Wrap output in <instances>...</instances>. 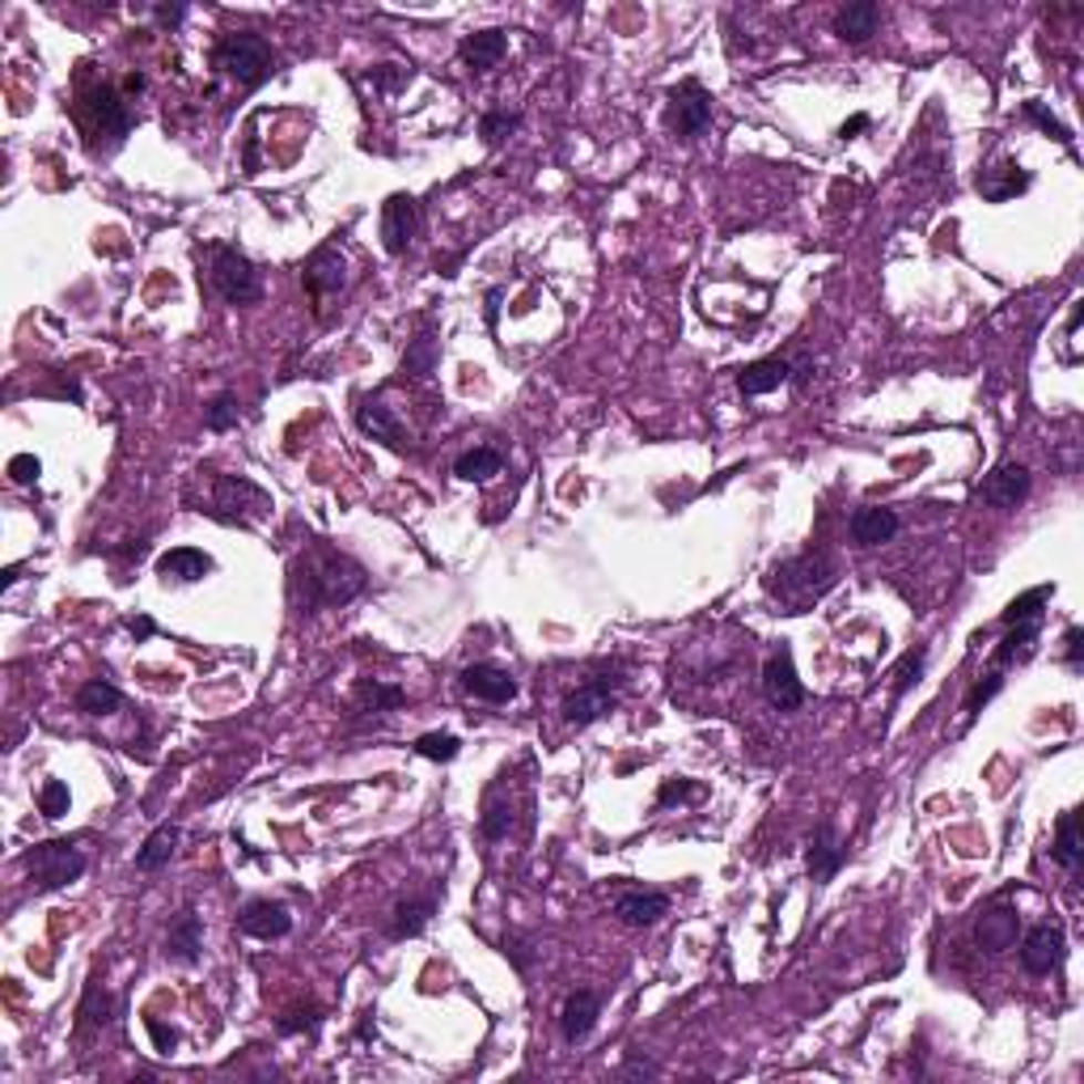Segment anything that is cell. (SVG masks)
Listing matches in <instances>:
<instances>
[{"label":"cell","instance_id":"cell-5","mask_svg":"<svg viewBox=\"0 0 1084 1084\" xmlns=\"http://www.w3.org/2000/svg\"><path fill=\"white\" fill-rule=\"evenodd\" d=\"M208 280L229 306H255L264 297V280L238 246H208Z\"/></svg>","mask_w":1084,"mask_h":1084},{"label":"cell","instance_id":"cell-42","mask_svg":"<svg viewBox=\"0 0 1084 1084\" xmlns=\"http://www.w3.org/2000/svg\"><path fill=\"white\" fill-rule=\"evenodd\" d=\"M462 742L454 733H424V737H415V754L420 758H433V763H450V758H458Z\"/></svg>","mask_w":1084,"mask_h":1084},{"label":"cell","instance_id":"cell-54","mask_svg":"<svg viewBox=\"0 0 1084 1084\" xmlns=\"http://www.w3.org/2000/svg\"><path fill=\"white\" fill-rule=\"evenodd\" d=\"M623 1076H661V1067L657 1063H640V1060H631L623 1067Z\"/></svg>","mask_w":1084,"mask_h":1084},{"label":"cell","instance_id":"cell-53","mask_svg":"<svg viewBox=\"0 0 1084 1084\" xmlns=\"http://www.w3.org/2000/svg\"><path fill=\"white\" fill-rule=\"evenodd\" d=\"M153 18H157V25H178L187 18V4H157Z\"/></svg>","mask_w":1084,"mask_h":1084},{"label":"cell","instance_id":"cell-35","mask_svg":"<svg viewBox=\"0 0 1084 1084\" xmlns=\"http://www.w3.org/2000/svg\"><path fill=\"white\" fill-rule=\"evenodd\" d=\"M496 471H500V454H496V450H487V445H479V450H466V454L454 462V475H458V479H466V483L487 479V475H496Z\"/></svg>","mask_w":1084,"mask_h":1084},{"label":"cell","instance_id":"cell-2","mask_svg":"<svg viewBox=\"0 0 1084 1084\" xmlns=\"http://www.w3.org/2000/svg\"><path fill=\"white\" fill-rule=\"evenodd\" d=\"M195 479L208 483V496L199 500V513L217 517L225 526H255L259 517H267L271 496L255 479L246 475H220V471H195Z\"/></svg>","mask_w":1084,"mask_h":1084},{"label":"cell","instance_id":"cell-11","mask_svg":"<svg viewBox=\"0 0 1084 1084\" xmlns=\"http://www.w3.org/2000/svg\"><path fill=\"white\" fill-rule=\"evenodd\" d=\"M1016 937H1021V916H1016V907H1009V902H995V907H988L983 916L974 919V944L983 949V953H1009L1012 944H1016Z\"/></svg>","mask_w":1084,"mask_h":1084},{"label":"cell","instance_id":"cell-44","mask_svg":"<svg viewBox=\"0 0 1084 1084\" xmlns=\"http://www.w3.org/2000/svg\"><path fill=\"white\" fill-rule=\"evenodd\" d=\"M517 123H522V115H513V111H487L479 123V136L487 145H496V141H505L508 132H517Z\"/></svg>","mask_w":1084,"mask_h":1084},{"label":"cell","instance_id":"cell-19","mask_svg":"<svg viewBox=\"0 0 1084 1084\" xmlns=\"http://www.w3.org/2000/svg\"><path fill=\"white\" fill-rule=\"evenodd\" d=\"M217 564H213V555L199 551V547H169L166 555H157V577L166 580H178V585H195V580H204L213 572Z\"/></svg>","mask_w":1084,"mask_h":1084},{"label":"cell","instance_id":"cell-15","mask_svg":"<svg viewBox=\"0 0 1084 1084\" xmlns=\"http://www.w3.org/2000/svg\"><path fill=\"white\" fill-rule=\"evenodd\" d=\"M1025 496H1030V471L1021 462H1000L979 487V500L995 508H1016Z\"/></svg>","mask_w":1084,"mask_h":1084},{"label":"cell","instance_id":"cell-34","mask_svg":"<svg viewBox=\"0 0 1084 1084\" xmlns=\"http://www.w3.org/2000/svg\"><path fill=\"white\" fill-rule=\"evenodd\" d=\"M1051 593H1055V585H1037L1030 593H1021V598H1012L1009 610L1000 615V623L1012 627V623H1042V606L1051 602Z\"/></svg>","mask_w":1084,"mask_h":1084},{"label":"cell","instance_id":"cell-33","mask_svg":"<svg viewBox=\"0 0 1084 1084\" xmlns=\"http://www.w3.org/2000/svg\"><path fill=\"white\" fill-rule=\"evenodd\" d=\"M120 686H111L106 678H94V682H85L81 691H76V708L85 712V716H111V712H120Z\"/></svg>","mask_w":1084,"mask_h":1084},{"label":"cell","instance_id":"cell-23","mask_svg":"<svg viewBox=\"0 0 1084 1084\" xmlns=\"http://www.w3.org/2000/svg\"><path fill=\"white\" fill-rule=\"evenodd\" d=\"M898 513L894 508H856L851 513V543L856 547H881L898 534Z\"/></svg>","mask_w":1084,"mask_h":1084},{"label":"cell","instance_id":"cell-36","mask_svg":"<svg viewBox=\"0 0 1084 1084\" xmlns=\"http://www.w3.org/2000/svg\"><path fill=\"white\" fill-rule=\"evenodd\" d=\"M357 699H361L364 712H394V708L407 699V691L394 686V682H378V678H373V682H361Z\"/></svg>","mask_w":1084,"mask_h":1084},{"label":"cell","instance_id":"cell-41","mask_svg":"<svg viewBox=\"0 0 1084 1084\" xmlns=\"http://www.w3.org/2000/svg\"><path fill=\"white\" fill-rule=\"evenodd\" d=\"M479 830H483V839H505L508 830H513V809H508V801H500V796H492L487 801V809H483V818H479Z\"/></svg>","mask_w":1084,"mask_h":1084},{"label":"cell","instance_id":"cell-37","mask_svg":"<svg viewBox=\"0 0 1084 1084\" xmlns=\"http://www.w3.org/2000/svg\"><path fill=\"white\" fill-rule=\"evenodd\" d=\"M111 1012H115V1000L106 995V991L97 988V983H90L85 988V1000H81V1030H102V1025H111Z\"/></svg>","mask_w":1084,"mask_h":1084},{"label":"cell","instance_id":"cell-30","mask_svg":"<svg viewBox=\"0 0 1084 1084\" xmlns=\"http://www.w3.org/2000/svg\"><path fill=\"white\" fill-rule=\"evenodd\" d=\"M1025 187H1030V174L1016 166V162H1004V166H991L979 174V192H983V199H991V204H1004V199L1021 195Z\"/></svg>","mask_w":1084,"mask_h":1084},{"label":"cell","instance_id":"cell-14","mask_svg":"<svg viewBox=\"0 0 1084 1084\" xmlns=\"http://www.w3.org/2000/svg\"><path fill=\"white\" fill-rule=\"evenodd\" d=\"M301 280H306V292H310L313 301H322L331 292L348 289V264H343V255H339L335 246H318L310 259H306Z\"/></svg>","mask_w":1084,"mask_h":1084},{"label":"cell","instance_id":"cell-22","mask_svg":"<svg viewBox=\"0 0 1084 1084\" xmlns=\"http://www.w3.org/2000/svg\"><path fill=\"white\" fill-rule=\"evenodd\" d=\"M788 382H793V364L784 361V357H767V361H754V364H746V369L737 373V390H742L746 399L772 394V390L788 386Z\"/></svg>","mask_w":1084,"mask_h":1084},{"label":"cell","instance_id":"cell-13","mask_svg":"<svg viewBox=\"0 0 1084 1084\" xmlns=\"http://www.w3.org/2000/svg\"><path fill=\"white\" fill-rule=\"evenodd\" d=\"M81 111L94 120V132L111 136V141H123V136L132 132V111H127V102H123L111 85H97V90H90V94H85V102H81Z\"/></svg>","mask_w":1084,"mask_h":1084},{"label":"cell","instance_id":"cell-9","mask_svg":"<svg viewBox=\"0 0 1084 1084\" xmlns=\"http://www.w3.org/2000/svg\"><path fill=\"white\" fill-rule=\"evenodd\" d=\"M712 123V94L699 81H682L670 90V127L678 136H699Z\"/></svg>","mask_w":1084,"mask_h":1084},{"label":"cell","instance_id":"cell-7","mask_svg":"<svg viewBox=\"0 0 1084 1084\" xmlns=\"http://www.w3.org/2000/svg\"><path fill=\"white\" fill-rule=\"evenodd\" d=\"M763 695L772 708L780 712H796L801 703H805V682L796 678V665H793V652L780 649L767 657V665H763Z\"/></svg>","mask_w":1084,"mask_h":1084},{"label":"cell","instance_id":"cell-49","mask_svg":"<svg viewBox=\"0 0 1084 1084\" xmlns=\"http://www.w3.org/2000/svg\"><path fill=\"white\" fill-rule=\"evenodd\" d=\"M313 1025H318V1009L289 1012V1016H280V1021H276V1030H280V1034H301V1030H310V1034H313Z\"/></svg>","mask_w":1084,"mask_h":1084},{"label":"cell","instance_id":"cell-10","mask_svg":"<svg viewBox=\"0 0 1084 1084\" xmlns=\"http://www.w3.org/2000/svg\"><path fill=\"white\" fill-rule=\"evenodd\" d=\"M1016 958H1021V970L1025 974H1051L1055 966L1063 962V928L1060 923H1034L1025 937H1021V949H1016Z\"/></svg>","mask_w":1084,"mask_h":1084},{"label":"cell","instance_id":"cell-3","mask_svg":"<svg viewBox=\"0 0 1084 1084\" xmlns=\"http://www.w3.org/2000/svg\"><path fill=\"white\" fill-rule=\"evenodd\" d=\"M213 69L234 76L246 90H255V85H264L267 76L276 73V51H271L264 34L234 30V34H220V43L213 48Z\"/></svg>","mask_w":1084,"mask_h":1084},{"label":"cell","instance_id":"cell-28","mask_svg":"<svg viewBox=\"0 0 1084 1084\" xmlns=\"http://www.w3.org/2000/svg\"><path fill=\"white\" fill-rule=\"evenodd\" d=\"M1037 636H1042V623H1012L1009 636L1000 640L995 657H991V670H1009V665L1030 661L1037 649Z\"/></svg>","mask_w":1084,"mask_h":1084},{"label":"cell","instance_id":"cell-18","mask_svg":"<svg viewBox=\"0 0 1084 1084\" xmlns=\"http://www.w3.org/2000/svg\"><path fill=\"white\" fill-rule=\"evenodd\" d=\"M844 839L835 835V826L830 822H822L818 830L809 835V847H805V860H809V877L818 881V886H826L839 868H844Z\"/></svg>","mask_w":1084,"mask_h":1084},{"label":"cell","instance_id":"cell-31","mask_svg":"<svg viewBox=\"0 0 1084 1084\" xmlns=\"http://www.w3.org/2000/svg\"><path fill=\"white\" fill-rule=\"evenodd\" d=\"M436 911V898H407V902H399L394 907V923H390V937L394 940H407V937H420L424 928H429V919Z\"/></svg>","mask_w":1084,"mask_h":1084},{"label":"cell","instance_id":"cell-39","mask_svg":"<svg viewBox=\"0 0 1084 1084\" xmlns=\"http://www.w3.org/2000/svg\"><path fill=\"white\" fill-rule=\"evenodd\" d=\"M238 399L229 394V390H220V394H213L208 399V407H204V424L213 429V433H229L234 424H238Z\"/></svg>","mask_w":1084,"mask_h":1084},{"label":"cell","instance_id":"cell-57","mask_svg":"<svg viewBox=\"0 0 1084 1084\" xmlns=\"http://www.w3.org/2000/svg\"><path fill=\"white\" fill-rule=\"evenodd\" d=\"M127 627H132V631H141V636H148V631H153V623H148V619H132Z\"/></svg>","mask_w":1084,"mask_h":1084},{"label":"cell","instance_id":"cell-38","mask_svg":"<svg viewBox=\"0 0 1084 1084\" xmlns=\"http://www.w3.org/2000/svg\"><path fill=\"white\" fill-rule=\"evenodd\" d=\"M923 665H928V649L902 652V661L894 665V703H898V699L907 695L919 678H923Z\"/></svg>","mask_w":1084,"mask_h":1084},{"label":"cell","instance_id":"cell-51","mask_svg":"<svg viewBox=\"0 0 1084 1084\" xmlns=\"http://www.w3.org/2000/svg\"><path fill=\"white\" fill-rule=\"evenodd\" d=\"M145 1025H148V1037H153V1046H157L162 1055H169V1051L178 1046V1034H174V1030H166V1025H162L157 1016H148Z\"/></svg>","mask_w":1084,"mask_h":1084},{"label":"cell","instance_id":"cell-43","mask_svg":"<svg viewBox=\"0 0 1084 1084\" xmlns=\"http://www.w3.org/2000/svg\"><path fill=\"white\" fill-rule=\"evenodd\" d=\"M69 801H73V796H69V784H64V780H48V784L39 788V814H43V818H64V814H69Z\"/></svg>","mask_w":1084,"mask_h":1084},{"label":"cell","instance_id":"cell-45","mask_svg":"<svg viewBox=\"0 0 1084 1084\" xmlns=\"http://www.w3.org/2000/svg\"><path fill=\"white\" fill-rule=\"evenodd\" d=\"M1000 686H1004V670H991V674H988V682H979V686H974V691H970V695H966V716H970V721H974V716H979V708H983V703H988V699H995V695H1000Z\"/></svg>","mask_w":1084,"mask_h":1084},{"label":"cell","instance_id":"cell-20","mask_svg":"<svg viewBox=\"0 0 1084 1084\" xmlns=\"http://www.w3.org/2000/svg\"><path fill=\"white\" fill-rule=\"evenodd\" d=\"M199 949H204V923H199V916H195L192 907H183L166 932V958L178 966H195L199 962Z\"/></svg>","mask_w":1084,"mask_h":1084},{"label":"cell","instance_id":"cell-48","mask_svg":"<svg viewBox=\"0 0 1084 1084\" xmlns=\"http://www.w3.org/2000/svg\"><path fill=\"white\" fill-rule=\"evenodd\" d=\"M1063 661H1067V670L1081 674V665H1084V631L1081 627H1067V636H1063Z\"/></svg>","mask_w":1084,"mask_h":1084},{"label":"cell","instance_id":"cell-8","mask_svg":"<svg viewBox=\"0 0 1084 1084\" xmlns=\"http://www.w3.org/2000/svg\"><path fill=\"white\" fill-rule=\"evenodd\" d=\"M615 695H619V678H589L585 686H577L572 695L564 699V721L577 724V729L602 721L606 712L615 708Z\"/></svg>","mask_w":1084,"mask_h":1084},{"label":"cell","instance_id":"cell-4","mask_svg":"<svg viewBox=\"0 0 1084 1084\" xmlns=\"http://www.w3.org/2000/svg\"><path fill=\"white\" fill-rule=\"evenodd\" d=\"M835 580V564L822 559V555H796L775 564L772 577H767V593L788 606H805L809 598H818L822 589H830Z\"/></svg>","mask_w":1084,"mask_h":1084},{"label":"cell","instance_id":"cell-24","mask_svg":"<svg viewBox=\"0 0 1084 1084\" xmlns=\"http://www.w3.org/2000/svg\"><path fill=\"white\" fill-rule=\"evenodd\" d=\"M598 1012H602V1000H598V991H577V995H568V1004L559 1012V1030L568 1042H580V1037H589V1030L598 1025Z\"/></svg>","mask_w":1084,"mask_h":1084},{"label":"cell","instance_id":"cell-26","mask_svg":"<svg viewBox=\"0 0 1084 1084\" xmlns=\"http://www.w3.org/2000/svg\"><path fill=\"white\" fill-rule=\"evenodd\" d=\"M357 429L364 436H373V441H382L390 450H403V424L390 415V407H382L378 399H364L361 407H357Z\"/></svg>","mask_w":1084,"mask_h":1084},{"label":"cell","instance_id":"cell-25","mask_svg":"<svg viewBox=\"0 0 1084 1084\" xmlns=\"http://www.w3.org/2000/svg\"><path fill=\"white\" fill-rule=\"evenodd\" d=\"M508 51V34L505 30H479V34H471V39H462L458 55L475 69V73H487V69H496L500 60H505Z\"/></svg>","mask_w":1084,"mask_h":1084},{"label":"cell","instance_id":"cell-50","mask_svg":"<svg viewBox=\"0 0 1084 1084\" xmlns=\"http://www.w3.org/2000/svg\"><path fill=\"white\" fill-rule=\"evenodd\" d=\"M39 471H43V466H39L34 454H18V458L9 462V475H13L18 483H39Z\"/></svg>","mask_w":1084,"mask_h":1084},{"label":"cell","instance_id":"cell-27","mask_svg":"<svg viewBox=\"0 0 1084 1084\" xmlns=\"http://www.w3.org/2000/svg\"><path fill=\"white\" fill-rule=\"evenodd\" d=\"M1051 856L1060 860L1072 877L1081 873L1084 865V835H1081V809H1067L1060 814V826H1055V847H1051Z\"/></svg>","mask_w":1084,"mask_h":1084},{"label":"cell","instance_id":"cell-52","mask_svg":"<svg viewBox=\"0 0 1084 1084\" xmlns=\"http://www.w3.org/2000/svg\"><path fill=\"white\" fill-rule=\"evenodd\" d=\"M505 953L513 958V966H517V970H530V944H526L522 937H508Z\"/></svg>","mask_w":1084,"mask_h":1084},{"label":"cell","instance_id":"cell-40","mask_svg":"<svg viewBox=\"0 0 1084 1084\" xmlns=\"http://www.w3.org/2000/svg\"><path fill=\"white\" fill-rule=\"evenodd\" d=\"M433 369H436V339L420 335L407 348V357H403V373H411V378H433Z\"/></svg>","mask_w":1084,"mask_h":1084},{"label":"cell","instance_id":"cell-6","mask_svg":"<svg viewBox=\"0 0 1084 1084\" xmlns=\"http://www.w3.org/2000/svg\"><path fill=\"white\" fill-rule=\"evenodd\" d=\"M25 873H30V881H34L39 890H64V886L81 881L85 856H81V847L64 844V839L34 844L30 851H25Z\"/></svg>","mask_w":1084,"mask_h":1084},{"label":"cell","instance_id":"cell-47","mask_svg":"<svg viewBox=\"0 0 1084 1084\" xmlns=\"http://www.w3.org/2000/svg\"><path fill=\"white\" fill-rule=\"evenodd\" d=\"M703 793L695 780H665L661 793H657V805H682V801H695Z\"/></svg>","mask_w":1084,"mask_h":1084},{"label":"cell","instance_id":"cell-21","mask_svg":"<svg viewBox=\"0 0 1084 1084\" xmlns=\"http://www.w3.org/2000/svg\"><path fill=\"white\" fill-rule=\"evenodd\" d=\"M615 916L623 919L627 928H652L670 916V894L661 890H631L615 902Z\"/></svg>","mask_w":1084,"mask_h":1084},{"label":"cell","instance_id":"cell-16","mask_svg":"<svg viewBox=\"0 0 1084 1084\" xmlns=\"http://www.w3.org/2000/svg\"><path fill=\"white\" fill-rule=\"evenodd\" d=\"M238 928L246 937L255 940H280L292 932V916L285 902H271V898H255V902H246L238 916Z\"/></svg>","mask_w":1084,"mask_h":1084},{"label":"cell","instance_id":"cell-55","mask_svg":"<svg viewBox=\"0 0 1084 1084\" xmlns=\"http://www.w3.org/2000/svg\"><path fill=\"white\" fill-rule=\"evenodd\" d=\"M865 127H868V115H856V120H847L844 127H839V136L847 141V136H856V132H865Z\"/></svg>","mask_w":1084,"mask_h":1084},{"label":"cell","instance_id":"cell-1","mask_svg":"<svg viewBox=\"0 0 1084 1084\" xmlns=\"http://www.w3.org/2000/svg\"><path fill=\"white\" fill-rule=\"evenodd\" d=\"M364 568L352 559V555L335 551L327 543H310V551L297 559L292 568V593L306 610H318V606H343L352 602L357 593L364 589Z\"/></svg>","mask_w":1084,"mask_h":1084},{"label":"cell","instance_id":"cell-32","mask_svg":"<svg viewBox=\"0 0 1084 1084\" xmlns=\"http://www.w3.org/2000/svg\"><path fill=\"white\" fill-rule=\"evenodd\" d=\"M174 847H178V826H174V822H162V826L145 839V847L136 851V868H141V873L166 868L169 856H174Z\"/></svg>","mask_w":1084,"mask_h":1084},{"label":"cell","instance_id":"cell-17","mask_svg":"<svg viewBox=\"0 0 1084 1084\" xmlns=\"http://www.w3.org/2000/svg\"><path fill=\"white\" fill-rule=\"evenodd\" d=\"M462 691L483 699V703H508V699H517V678L500 665H492V661H479V665L462 670Z\"/></svg>","mask_w":1084,"mask_h":1084},{"label":"cell","instance_id":"cell-46","mask_svg":"<svg viewBox=\"0 0 1084 1084\" xmlns=\"http://www.w3.org/2000/svg\"><path fill=\"white\" fill-rule=\"evenodd\" d=\"M1025 120H1034L1042 132H1051V136H1055L1060 145H1072V132H1067V127H1063V123L1055 120V115H1051V111H1046L1042 102H1025Z\"/></svg>","mask_w":1084,"mask_h":1084},{"label":"cell","instance_id":"cell-12","mask_svg":"<svg viewBox=\"0 0 1084 1084\" xmlns=\"http://www.w3.org/2000/svg\"><path fill=\"white\" fill-rule=\"evenodd\" d=\"M420 234V204L411 195H390L382 204V246L390 255H403Z\"/></svg>","mask_w":1084,"mask_h":1084},{"label":"cell","instance_id":"cell-29","mask_svg":"<svg viewBox=\"0 0 1084 1084\" xmlns=\"http://www.w3.org/2000/svg\"><path fill=\"white\" fill-rule=\"evenodd\" d=\"M877 22H881V4H873V0H856V4L839 9L835 30H839V39H844V43H868V39L877 34Z\"/></svg>","mask_w":1084,"mask_h":1084},{"label":"cell","instance_id":"cell-56","mask_svg":"<svg viewBox=\"0 0 1084 1084\" xmlns=\"http://www.w3.org/2000/svg\"><path fill=\"white\" fill-rule=\"evenodd\" d=\"M123 90H127V94H141V90H145V76H141V73H132V76H127V81H123Z\"/></svg>","mask_w":1084,"mask_h":1084}]
</instances>
